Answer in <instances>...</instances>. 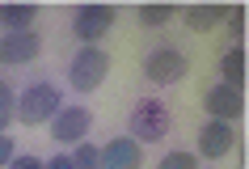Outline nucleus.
<instances>
[{
  "label": "nucleus",
  "instance_id": "nucleus-1",
  "mask_svg": "<svg viewBox=\"0 0 249 169\" xmlns=\"http://www.w3.org/2000/svg\"><path fill=\"white\" fill-rule=\"evenodd\" d=\"M64 106V89L55 85V80H30L26 89H17V110L13 118L17 123H26V127H42V123H51L55 110Z\"/></svg>",
  "mask_w": 249,
  "mask_h": 169
},
{
  "label": "nucleus",
  "instance_id": "nucleus-2",
  "mask_svg": "<svg viewBox=\"0 0 249 169\" xmlns=\"http://www.w3.org/2000/svg\"><path fill=\"white\" fill-rule=\"evenodd\" d=\"M173 131V110L165 97H140L127 114V135L135 144H160Z\"/></svg>",
  "mask_w": 249,
  "mask_h": 169
},
{
  "label": "nucleus",
  "instance_id": "nucleus-3",
  "mask_svg": "<svg viewBox=\"0 0 249 169\" xmlns=\"http://www.w3.org/2000/svg\"><path fill=\"white\" fill-rule=\"evenodd\" d=\"M68 85L76 93H93V89H102V80L110 76V55L102 51V47H80L72 59H68Z\"/></svg>",
  "mask_w": 249,
  "mask_h": 169
},
{
  "label": "nucleus",
  "instance_id": "nucleus-4",
  "mask_svg": "<svg viewBox=\"0 0 249 169\" xmlns=\"http://www.w3.org/2000/svg\"><path fill=\"white\" fill-rule=\"evenodd\" d=\"M186 72H190V59H186V51H178V47H165V42H160V47H152V51L144 55V80L157 85V89L186 80Z\"/></svg>",
  "mask_w": 249,
  "mask_h": 169
},
{
  "label": "nucleus",
  "instance_id": "nucleus-5",
  "mask_svg": "<svg viewBox=\"0 0 249 169\" xmlns=\"http://www.w3.org/2000/svg\"><path fill=\"white\" fill-rule=\"evenodd\" d=\"M118 21L114 4H85L72 13V38H80L85 47H97V38H106Z\"/></svg>",
  "mask_w": 249,
  "mask_h": 169
},
{
  "label": "nucleus",
  "instance_id": "nucleus-6",
  "mask_svg": "<svg viewBox=\"0 0 249 169\" xmlns=\"http://www.w3.org/2000/svg\"><path fill=\"white\" fill-rule=\"evenodd\" d=\"M42 55V34L38 30H4L0 34V64L4 68H26Z\"/></svg>",
  "mask_w": 249,
  "mask_h": 169
},
{
  "label": "nucleus",
  "instance_id": "nucleus-7",
  "mask_svg": "<svg viewBox=\"0 0 249 169\" xmlns=\"http://www.w3.org/2000/svg\"><path fill=\"white\" fill-rule=\"evenodd\" d=\"M93 127V110L80 102H64L51 118V140L55 144H80Z\"/></svg>",
  "mask_w": 249,
  "mask_h": 169
},
{
  "label": "nucleus",
  "instance_id": "nucleus-8",
  "mask_svg": "<svg viewBox=\"0 0 249 169\" xmlns=\"http://www.w3.org/2000/svg\"><path fill=\"white\" fill-rule=\"evenodd\" d=\"M232 144H236L232 123L207 118V123L198 127V135H195V156H203V161H220V156H228V152H232Z\"/></svg>",
  "mask_w": 249,
  "mask_h": 169
},
{
  "label": "nucleus",
  "instance_id": "nucleus-9",
  "mask_svg": "<svg viewBox=\"0 0 249 169\" xmlns=\"http://www.w3.org/2000/svg\"><path fill=\"white\" fill-rule=\"evenodd\" d=\"M203 110L207 118H220V123H236L245 114V93L241 89H228V85H211L203 93Z\"/></svg>",
  "mask_w": 249,
  "mask_h": 169
},
{
  "label": "nucleus",
  "instance_id": "nucleus-10",
  "mask_svg": "<svg viewBox=\"0 0 249 169\" xmlns=\"http://www.w3.org/2000/svg\"><path fill=\"white\" fill-rule=\"evenodd\" d=\"M102 165L106 169H144V144H135L131 135H114L102 148Z\"/></svg>",
  "mask_w": 249,
  "mask_h": 169
},
{
  "label": "nucleus",
  "instance_id": "nucleus-11",
  "mask_svg": "<svg viewBox=\"0 0 249 169\" xmlns=\"http://www.w3.org/2000/svg\"><path fill=\"white\" fill-rule=\"evenodd\" d=\"M178 17L186 21L190 34H207V30H215L220 21H228V9H224V4H195V9H182Z\"/></svg>",
  "mask_w": 249,
  "mask_h": 169
},
{
  "label": "nucleus",
  "instance_id": "nucleus-12",
  "mask_svg": "<svg viewBox=\"0 0 249 169\" xmlns=\"http://www.w3.org/2000/svg\"><path fill=\"white\" fill-rule=\"evenodd\" d=\"M249 80V59H245V47H228L220 55V85L228 89H245Z\"/></svg>",
  "mask_w": 249,
  "mask_h": 169
},
{
  "label": "nucleus",
  "instance_id": "nucleus-13",
  "mask_svg": "<svg viewBox=\"0 0 249 169\" xmlns=\"http://www.w3.org/2000/svg\"><path fill=\"white\" fill-rule=\"evenodd\" d=\"M38 9L34 4H0V26L4 30H34Z\"/></svg>",
  "mask_w": 249,
  "mask_h": 169
},
{
  "label": "nucleus",
  "instance_id": "nucleus-14",
  "mask_svg": "<svg viewBox=\"0 0 249 169\" xmlns=\"http://www.w3.org/2000/svg\"><path fill=\"white\" fill-rule=\"evenodd\" d=\"M140 26H148V30H160V26H169L173 17H178V9H173V4H144V9H140Z\"/></svg>",
  "mask_w": 249,
  "mask_h": 169
},
{
  "label": "nucleus",
  "instance_id": "nucleus-15",
  "mask_svg": "<svg viewBox=\"0 0 249 169\" xmlns=\"http://www.w3.org/2000/svg\"><path fill=\"white\" fill-rule=\"evenodd\" d=\"M72 165H76V169H106L102 165V148H97L93 140H80L76 152H72Z\"/></svg>",
  "mask_w": 249,
  "mask_h": 169
},
{
  "label": "nucleus",
  "instance_id": "nucleus-16",
  "mask_svg": "<svg viewBox=\"0 0 249 169\" xmlns=\"http://www.w3.org/2000/svg\"><path fill=\"white\" fill-rule=\"evenodd\" d=\"M13 110H17V89L9 80H0V131H9V123H17Z\"/></svg>",
  "mask_w": 249,
  "mask_h": 169
},
{
  "label": "nucleus",
  "instance_id": "nucleus-17",
  "mask_svg": "<svg viewBox=\"0 0 249 169\" xmlns=\"http://www.w3.org/2000/svg\"><path fill=\"white\" fill-rule=\"evenodd\" d=\"M157 169H198V156L190 152V148H178V152H165V156H160Z\"/></svg>",
  "mask_w": 249,
  "mask_h": 169
},
{
  "label": "nucleus",
  "instance_id": "nucleus-18",
  "mask_svg": "<svg viewBox=\"0 0 249 169\" xmlns=\"http://www.w3.org/2000/svg\"><path fill=\"white\" fill-rule=\"evenodd\" d=\"M245 30H249L245 9H228V38H232V47H245Z\"/></svg>",
  "mask_w": 249,
  "mask_h": 169
},
{
  "label": "nucleus",
  "instance_id": "nucleus-19",
  "mask_svg": "<svg viewBox=\"0 0 249 169\" xmlns=\"http://www.w3.org/2000/svg\"><path fill=\"white\" fill-rule=\"evenodd\" d=\"M13 156H17V144H13V135H4V131H0V169L9 165Z\"/></svg>",
  "mask_w": 249,
  "mask_h": 169
},
{
  "label": "nucleus",
  "instance_id": "nucleus-20",
  "mask_svg": "<svg viewBox=\"0 0 249 169\" xmlns=\"http://www.w3.org/2000/svg\"><path fill=\"white\" fill-rule=\"evenodd\" d=\"M4 169H42V161H38V156H30V152H17Z\"/></svg>",
  "mask_w": 249,
  "mask_h": 169
},
{
  "label": "nucleus",
  "instance_id": "nucleus-21",
  "mask_svg": "<svg viewBox=\"0 0 249 169\" xmlns=\"http://www.w3.org/2000/svg\"><path fill=\"white\" fill-rule=\"evenodd\" d=\"M42 169H76V165H72V152H55L42 161Z\"/></svg>",
  "mask_w": 249,
  "mask_h": 169
}]
</instances>
